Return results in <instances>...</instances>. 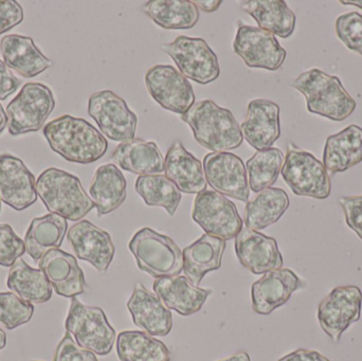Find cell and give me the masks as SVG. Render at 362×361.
<instances>
[{"instance_id": "f35d334b", "label": "cell", "mask_w": 362, "mask_h": 361, "mask_svg": "<svg viewBox=\"0 0 362 361\" xmlns=\"http://www.w3.org/2000/svg\"><path fill=\"white\" fill-rule=\"evenodd\" d=\"M336 34L346 48L362 55V14L349 12L336 19Z\"/></svg>"}, {"instance_id": "e575fe53", "label": "cell", "mask_w": 362, "mask_h": 361, "mask_svg": "<svg viewBox=\"0 0 362 361\" xmlns=\"http://www.w3.org/2000/svg\"><path fill=\"white\" fill-rule=\"evenodd\" d=\"M117 354L120 361H171V352L163 341L140 331L120 333Z\"/></svg>"}, {"instance_id": "74e56055", "label": "cell", "mask_w": 362, "mask_h": 361, "mask_svg": "<svg viewBox=\"0 0 362 361\" xmlns=\"http://www.w3.org/2000/svg\"><path fill=\"white\" fill-rule=\"evenodd\" d=\"M34 307L14 292H0V324L8 331L28 324L33 317Z\"/></svg>"}, {"instance_id": "e0dca14e", "label": "cell", "mask_w": 362, "mask_h": 361, "mask_svg": "<svg viewBox=\"0 0 362 361\" xmlns=\"http://www.w3.org/2000/svg\"><path fill=\"white\" fill-rule=\"evenodd\" d=\"M35 177L21 159L0 155V199L15 211H23L37 201Z\"/></svg>"}, {"instance_id": "277c9868", "label": "cell", "mask_w": 362, "mask_h": 361, "mask_svg": "<svg viewBox=\"0 0 362 361\" xmlns=\"http://www.w3.org/2000/svg\"><path fill=\"white\" fill-rule=\"evenodd\" d=\"M36 192L50 213L71 222H78L95 208L81 180L57 167H49L40 174Z\"/></svg>"}, {"instance_id": "5bb4252c", "label": "cell", "mask_w": 362, "mask_h": 361, "mask_svg": "<svg viewBox=\"0 0 362 361\" xmlns=\"http://www.w3.org/2000/svg\"><path fill=\"white\" fill-rule=\"evenodd\" d=\"M146 89L165 110L183 114L195 103L193 87L180 70L171 65H156L146 71Z\"/></svg>"}, {"instance_id": "816d5d0a", "label": "cell", "mask_w": 362, "mask_h": 361, "mask_svg": "<svg viewBox=\"0 0 362 361\" xmlns=\"http://www.w3.org/2000/svg\"><path fill=\"white\" fill-rule=\"evenodd\" d=\"M0 211H1V199H0Z\"/></svg>"}, {"instance_id": "4fadbf2b", "label": "cell", "mask_w": 362, "mask_h": 361, "mask_svg": "<svg viewBox=\"0 0 362 361\" xmlns=\"http://www.w3.org/2000/svg\"><path fill=\"white\" fill-rule=\"evenodd\" d=\"M233 50L248 67L270 71L280 69L287 55L274 34L244 23L238 25Z\"/></svg>"}, {"instance_id": "52a82bcc", "label": "cell", "mask_w": 362, "mask_h": 361, "mask_svg": "<svg viewBox=\"0 0 362 361\" xmlns=\"http://www.w3.org/2000/svg\"><path fill=\"white\" fill-rule=\"evenodd\" d=\"M283 179L293 194L327 199L332 193V182L323 163L314 155L289 144L282 170Z\"/></svg>"}, {"instance_id": "1f68e13d", "label": "cell", "mask_w": 362, "mask_h": 361, "mask_svg": "<svg viewBox=\"0 0 362 361\" xmlns=\"http://www.w3.org/2000/svg\"><path fill=\"white\" fill-rule=\"evenodd\" d=\"M288 208L289 197L283 189H265L247 203L245 224L252 230H264L279 222Z\"/></svg>"}, {"instance_id": "7dc6e473", "label": "cell", "mask_w": 362, "mask_h": 361, "mask_svg": "<svg viewBox=\"0 0 362 361\" xmlns=\"http://www.w3.org/2000/svg\"><path fill=\"white\" fill-rule=\"evenodd\" d=\"M218 361H251V360L250 356L246 352H238V353L234 354V355L230 356V357Z\"/></svg>"}, {"instance_id": "836d02e7", "label": "cell", "mask_w": 362, "mask_h": 361, "mask_svg": "<svg viewBox=\"0 0 362 361\" xmlns=\"http://www.w3.org/2000/svg\"><path fill=\"white\" fill-rule=\"evenodd\" d=\"M144 13L165 30H187L195 27L199 12L189 0H151L144 6Z\"/></svg>"}, {"instance_id": "7a4b0ae2", "label": "cell", "mask_w": 362, "mask_h": 361, "mask_svg": "<svg viewBox=\"0 0 362 361\" xmlns=\"http://www.w3.org/2000/svg\"><path fill=\"white\" fill-rule=\"evenodd\" d=\"M181 120L189 125L200 146L213 153L235 150L242 146L240 125L231 110L221 107L212 100L196 102Z\"/></svg>"}, {"instance_id": "f907efd6", "label": "cell", "mask_w": 362, "mask_h": 361, "mask_svg": "<svg viewBox=\"0 0 362 361\" xmlns=\"http://www.w3.org/2000/svg\"><path fill=\"white\" fill-rule=\"evenodd\" d=\"M6 334L4 330L0 329V351L6 347Z\"/></svg>"}, {"instance_id": "b9f144b4", "label": "cell", "mask_w": 362, "mask_h": 361, "mask_svg": "<svg viewBox=\"0 0 362 361\" xmlns=\"http://www.w3.org/2000/svg\"><path fill=\"white\" fill-rule=\"evenodd\" d=\"M339 203L346 225L362 239V195L341 197Z\"/></svg>"}, {"instance_id": "d590c367", "label": "cell", "mask_w": 362, "mask_h": 361, "mask_svg": "<svg viewBox=\"0 0 362 361\" xmlns=\"http://www.w3.org/2000/svg\"><path fill=\"white\" fill-rule=\"evenodd\" d=\"M135 190L150 207H161L174 216L180 207L181 192L165 175H142L136 180Z\"/></svg>"}, {"instance_id": "6da1fadb", "label": "cell", "mask_w": 362, "mask_h": 361, "mask_svg": "<svg viewBox=\"0 0 362 361\" xmlns=\"http://www.w3.org/2000/svg\"><path fill=\"white\" fill-rule=\"evenodd\" d=\"M42 133L51 150L69 162L90 165L108 150L103 134L84 119L70 114L50 121Z\"/></svg>"}, {"instance_id": "7c38bea8", "label": "cell", "mask_w": 362, "mask_h": 361, "mask_svg": "<svg viewBox=\"0 0 362 361\" xmlns=\"http://www.w3.org/2000/svg\"><path fill=\"white\" fill-rule=\"evenodd\" d=\"M361 288L355 285L339 286L319 304V324L334 343H339L344 333L361 320Z\"/></svg>"}, {"instance_id": "8d00e7d4", "label": "cell", "mask_w": 362, "mask_h": 361, "mask_svg": "<svg viewBox=\"0 0 362 361\" xmlns=\"http://www.w3.org/2000/svg\"><path fill=\"white\" fill-rule=\"evenodd\" d=\"M284 154L276 148L257 150L247 161L246 171L249 175V188L259 193L276 184L284 163Z\"/></svg>"}, {"instance_id": "8992f818", "label": "cell", "mask_w": 362, "mask_h": 361, "mask_svg": "<svg viewBox=\"0 0 362 361\" xmlns=\"http://www.w3.org/2000/svg\"><path fill=\"white\" fill-rule=\"evenodd\" d=\"M65 329L78 347L95 355H108L116 341V331L110 326L103 309L87 307L76 298L71 299Z\"/></svg>"}, {"instance_id": "3957f363", "label": "cell", "mask_w": 362, "mask_h": 361, "mask_svg": "<svg viewBox=\"0 0 362 361\" xmlns=\"http://www.w3.org/2000/svg\"><path fill=\"white\" fill-rule=\"evenodd\" d=\"M291 87L305 97L308 110L312 114L341 122L356 110V101L340 78L317 68L300 74Z\"/></svg>"}, {"instance_id": "ee69618b", "label": "cell", "mask_w": 362, "mask_h": 361, "mask_svg": "<svg viewBox=\"0 0 362 361\" xmlns=\"http://www.w3.org/2000/svg\"><path fill=\"white\" fill-rule=\"evenodd\" d=\"M18 78L8 69L4 61H0V100L4 101L18 89Z\"/></svg>"}, {"instance_id": "d6a6232c", "label": "cell", "mask_w": 362, "mask_h": 361, "mask_svg": "<svg viewBox=\"0 0 362 361\" xmlns=\"http://www.w3.org/2000/svg\"><path fill=\"white\" fill-rule=\"evenodd\" d=\"M6 286L19 298L31 304H42L52 298V286L40 269H34L18 259L11 267Z\"/></svg>"}, {"instance_id": "5b68a950", "label": "cell", "mask_w": 362, "mask_h": 361, "mask_svg": "<svg viewBox=\"0 0 362 361\" xmlns=\"http://www.w3.org/2000/svg\"><path fill=\"white\" fill-rule=\"evenodd\" d=\"M138 268L155 279L180 276L183 268L180 248L167 235L151 228L137 231L129 244Z\"/></svg>"}, {"instance_id": "d4e9b609", "label": "cell", "mask_w": 362, "mask_h": 361, "mask_svg": "<svg viewBox=\"0 0 362 361\" xmlns=\"http://www.w3.org/2000/svg\"><path fill=\"white\" fill-rule=\"evenodd\" d=\"M165 173L181 193L199 194L206 190L204 165L180 141L174 142L165 155Z\"/></svg>"}, {"instance_id": "30bf717a", "label": "cell", "mask_w": 362, "mask_h": 361, "mask_svg": "<svg viewBox=\"0 0 362 361\" xmlns=\"http://www.w3.org/2000/svg\"><path fill=\"white\" fill-rule=\"evenodd\" d=\"M88 114L97 123L104 137L112 141L123 143L135 139L137 116L114 91L93 93L88 100Z\"/></svg>"}, {"instance_id": "f6af8a7d", "label": "cell", "mask_w": 362, "mask_h": 361, "mask_svg": "<svg viewBox=\"0 0 362 361\" xmlns=\"http://www.w3.org/2000/svg\"><path fill=\"white\" fill-rule=\"evenodd\" d=\"M278 361H331L322 354L313 350L299 349L293 353L287 354Z\"/></svg>"}, {"instance_id": "ac0fdd59", "label": "cell", "mask_w": 362, "mask_h": 361, "mask_svg": "<svg viewBox=\"0 0 362 361\" xmlns=\"http://www.w3.org/2000/svg\"><path fill=\"white\" fill-rule=\"evenodd\" d=\"M234 247L238 262L253 275H265L284 264L276 239L247 227L235 237Z\"/></svg>"}, {"instance_id": "9c48e42d", "label": "cell", "mask_w": 362, "mask_h": 361, "mask_svg": "<svg viewBox=\"0 0 362 361\" xmlns=\"http://www.w3.org/2000/svg\"><path fill=\"white\" fill-rule=\"evenodd\" d=\"M163 50L173 59L181 74L198 84L214 82L221 73L216 53L204 38L178 36L163 45Z\"/></svg>"}, {"instance_id": "44dd1931", "label": "cell", "mask_w": 362, "mask_h": 361, "mask_svg": "<svg viewBox=\"0 0 362 361\" xmlns=\"http://www.w3.org/2000/svg\"><path fill=\"white\" fill-rule=\"evenodd\" d=\"M127 309L133 318L134 324L151 336L165 337L173 328V315L163 301L144 284H136L131 298L127 301Z\"/></svg>"}, {"instance_id": "2e32d148", "label": "cell", "mask_w": 362, "mask_h": 361, "mask_svg": "<svg viewBox=\"0 0 362 361\" xmlns=\"http://www.w3.org/2000/svg\"><path fill=\"white\" fill-rule=\"evenodd\" d=\"M67 239L76 258L90 263L102 273L110 268L116 248L107 231L89 220H80L69 229Z\"/></svg>"}, {"instance_id": "c3c4849f", "label": "cell", "mask_w": 362, "mask_h": 361, "mask_svg": "<svg viewBox=\"0 0 362 361\" xmlns=\"http://www.w3.org/2000/svg\"><path fill=\"white\" fill-rule=\"evenodd\" d=\"M6 125H8V116H6V110H4L1 104H0V135L4 133Z\"/></svg>"}, {"instance_id": "83f0119b", "label": "cell", "mask_w": 362, "mask_h": 361, "mask_svg": "<svg viewBox=\"0 0 362 361\" xmlns=\"http://www.w3.org/2000/svg\"><path fill=\"white\" fill-rule=\"evenodd\" d=\"M225 249L223 239L206 233L202 235L183 249L182 271L185 277L193 285H199L206 273L221 268Z\"/></svg>"}, {"instance_id": "ba28073f", "label": "cell", "mask_w": 362, "mask_h": 361, "mask_svg": "<svg viewBox=\"0 0 362 361\" xmlns=\"http://www.w3.org/2000/svg\"><path fill=\"white\" fill-rule=\"evenodd\" d=\"M54 107L50 87L42 83H27L6 107L8 133L19 136L40 131Z\"/></svg>"}, {"instance_id": "681fc988", "label": "cell", "mask_w": 362, "mask_h": 361, "mask_svg": "<svg viewBox=\"0 0 362 361\" xmlns=\"http://www.w3.org/2000/svg\"><path fill=\"white\" fill-rule=\"evenodd\" d=\"M342 4H346V6H355L357 8H361L362 10V0H341Z\"/></svg>"}, {"instance_id": "7402d4cb", "label": "cell", "mask_w": 362, "mask_h": 361, "mask_svg": "<svg viewBox=\"0 0 362 361\" xmlns=\"http://www.w3.org/2000/svg\"><path fill=\"white\" fill-rule=\"evenodd\" d=\"M38 267L59 296L72 299L87 290L84 273L78 261L59 248L46 252L40 259Z\"/></svg>"}, {"instance_id": "7bdbcfd3", "label": "cell", "mask_w": 362, "mask_h": 361, "mask_svg": "<svg viewBox=\"0 0 362 361\" xmlns=\"http://www.w3.org/2000/svg\"><path fill=\"white\" fill-rule=\"evenodd\" d=\"M23 8L14 0H0V35L23 23Z\"/></svg>"}, {"instance_id": "bcb514c9", "label": "cell", "mask_w": 362, "mask_h": 361, "mask_svg": "<svg viewBox=\"0 0 362 361\" xmlns=\"http://www.w3.org/2000/svg\"><path fill=\"white\" fill-rule=\"evenodd\" d=\"M194 4L197 6V8H200L202 12L204 13H212L215 12L217 8H219V6L221 4V0H196V1H193Z\"/></svg>"}, {"instance_id": "cb8c5ba5", "label": "cell", "mask_w": 362, "mask_h": 361, "mask_svg": "<svg viewBox=\"0 0 362 361\" xmlns=\"http://www.w3.org/2000/svg\"><path fill=\"white\" fill-rule=\"evenodd\" d=\"M0 52L4 64L25 78H34L53 66V61L45 57L28 36H4L0 40Z\"/></svg>"}, {"instance_id": "484cf974", "label": "cell", "mask_w": 362, "mask_h": 361, "mask_svg": "<svg viewBox=\"0 0 362 361\" xmlns=\"http://www.w3.org/2000/svg\"><path fill=\"white\" fill-rule=\"evenodd\" d=\"M118 167L137 175H156L165 172V157L155 142L133 139L119 144L112 154Z\"/></svg>"}, {"instance_id": "4dcf8cb0", "label": "cell", "mask_w": 362, "mask_h": 361, "mask_svg": "<svg viewBox=\"0 0 362 361\" xmlns=\"http://www.w3.org/2000/svg\"><path fill=\"white\" fill-rule=\"evenodd\" d=\"M242 8L255 18L259 28L279 36L288 38L296 28V14L283 0H248Z\"/></svg>"}, {"instance_id": "8fae6325", "label": "cell", "mask_w": 362, "mask_h": 361, "mask_svg": "<svg viewBox=\"0 0 362 361\" xmlns=\"http://www.w3.org/2000/svg\"><path fill=\"white\" fill-rule=\"evenodd\" d=\"M192 218L206 235L223 241L235 239L243 229L235 203L215 191L204 190L196 195Z\"/></svg>"}, {"instance_id": "f1b7e54d", "label": "cell", "mask_w": 362, "mask_h": 361, "mask_svg": "<svg viewBox=\"0 0 362 361\" xmlns=\"http://www.w3.org/2000/svg\"><path fill=\"white\" fill-rule=\"evenodd\" d=\"M99 218L118 209L127 199V180L118 167L107 163L95 171L89 187Z\"/></svg>"}, {"instance_id": "d6986e66", "label": "cell", "mask_w": 362, "mask_h": 361, "mask_svg": "<svg viewBox=\"0 0 362 361\" xmlns=\"http://www.w3.org/2000/svg\"><path fill=\"white\" fill-rule=\"evenodd\" d=\"M303 282L288 268L276 269L265 273L251 288V301L255 313L268 316L288 302Z\"/></svg>"}, {"instance_id": "60d3db41", "label": "cell", "mask_w": 362, "mask_h": 361, "mask_svg": "<svg viewBox=\"0 0 362 361\" xmlns=\"http://www.w3.org/2000/svg\"><path fill=\"white\" fill-rule=\"evenodd\" d=\"M52 361H99L95 353L78 347L69 333L66 332L55 350Z\"/></svg>"}, {"instance_id": "603a6c76", "label": "cell", "mask_w": 362, "mask_h": 361, "mask_svg": "<svg viewBox=\"0 0 362 361\" xmlns=\"http://www.w3.org/2000/svg\"><path fill=\"white\" fill-rule=\"evenodd\" d=\"M153 288L168 309L177 312L183 317L198 313L213 292L212 290L193 285L183 276L155 280Z\"/></svg>"}, {"instance_id": "ffe728a7", "label": "cell", "mask_w": 362, "mask_h": 361, "mask_svg": "<svg viewBox=\"0 0 362 361\" xmlns=\"http://www.w3.org/2000/svg\"><path fill=\"white\" fill-rule=\"evenodd\" d=\"M240 131L247 143L255 150L272 148L281 137L280 106L266 99L249 102Z\"/></svg>"}, {"instance_id": "ab89813d", "label": "cell", "mask_w": 362, "mask_h": 361, "mask_svg": "<svg viewBox=\"0 0 362 361\" xmlns=\"http://www.w3.org/2000/svg\"><path fill=\"white\" fill-rule=\"evenodd\" d=\"M25 252V242L8 224H0V266L12 267Z\"/></svg>"}, {"instance_id": "4316f807", "label": "cell", "mask_w": 362, "mask_h": 361, "mask_svg": "<svg viewBox=\"0 0 362 361\" xmlns=\"http://www.w3.org/2000/svg\"><path fill=\"white\" fill-rule=\"evenodd\" d=\"M362 162V127L352 124L329 136L323 150V165L327 173H344Z\"/></svg>"}, {"instance_id": "f546056e", "label": "cell", "mask_w": 362, "mask_h": 361, "mask_svg": "<svg viewBox=\"0 0 362 361\" xmlns=\"http://www.w3.org/2000/svg\"><path fill=\"white\" fill-rule=\"evenodd\" d=\"M67 220L54 213L32 220L25 237V252L38 262L46 252L59 249L67 233Z\"/></svg>"}, {"instance_id": "9a60e30c", "label": "cell", "mask_w": 362, "mask_h": 361, "mask_svg": "<svg viewBox=\"0 0 362 361\" xmlns=\"http://www.w3.org/2000/svg\"><path fill=\"white\" fill-rule=\"evenodd\" d=\"M206 184L219 194L248 203L250 188L246 167L232 153H210L204 158Z\"/></svg>"}]
</instances>
